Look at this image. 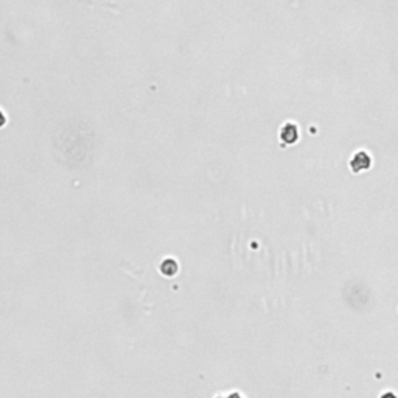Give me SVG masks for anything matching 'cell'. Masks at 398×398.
Masks as SVG:
<instances>
[{"instance_id": "cell-1", "label": "cell", "mask_w": 398, "mask_h": 398, "mask_svg": "<svg viewBox=\"0 0 398 398\" xmlns=\"http://www.w3.org/2000/svg\"><path fill=\"white\" fill-rule=\"evenodd\" d=\"M161 271H162L164 275H170V277H171V275H174V274L178 272V263H176L173 258H167V260L162 261Z\"/></svg>"}, {"instance_id": "cell-2", "label": "cell", "mask_w": 398, "mask_h": 398, "mask_svg": "<svg viewBox=\"0 0 398 398\" xmlns=\"http://www.w3.org/2000/svg\"><path fill=\"white\" fill-rule=\"evenodd\" d=\"M381 398H396V396H395V395H392V393H389V392H387V393H383V396H381Z\"/></svg>"}, {"instance_id": "cell-3", "label": "cell", "mask_w": 398, "mask_h": 398, "mask_svg": "<svg viewBox=\"0 0 398 398\" xmlns=\"http://www.w3.org/2000/svg\"><path fill=\"white\" fill-rule=\"evenodd\" d=\"M229 398H240V393H232V395H229Z\"/></svg>"}, {"instance_id": "cell-4", "label": "cell", "mask_w": 398, "mask_h": 398, "mask_svg": "<svg viewBox=\"0 0 398 398\" xmlns=\"http://www.w3.org/2000/svg\"><path fill=\"white\" fill-rule=\"evenodd\" d=\"M216 398H224V396H216Z\"/></svg>"}]
</instances>
